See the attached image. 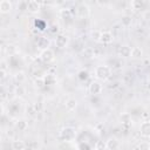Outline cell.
Segmentation results:
<instances>
[{
  "mask_svg": "<svg viewBox=\"0 0 150 150\" xmlns=\"http://www.w3.org/2000/svg\"><path fill=\"white\" fill-rule=\"evenodd\" d=\"M111 75V69L107 64H100L94 70V76L100 81H105Z\"/></svg>",
  "mask_w": 150,
  "mask_h": 150,
  "instance_id": "obj_1",
  "label": "cell"
},
{
  "mask_svg": "<svg viewBox=\"0 0 150 150\" xmlns=\"http://www.w3.org/2000/svg\"><path fill=\"white\" fill-rule=\"evenodd\" d=\"M75 136H76V131L73 127H64L61 129L60 131V137L66 141V142H71L75 139Z\"/></svg>",
  "mask_w": 150,
  "mask_h": 150,
  "instance_id": "obj_2",
  "label": "cell"
},
{
  "mask_svg": "<svg viewBox=\"0 0 150 150\" xmlns=\"http://www.w3.org/2000/svg\"><path fill=\"white\" fill-rule=\"evenodd\" d=\"M54 56H55L54 55V52L50 48H47V49H45V50H42L40 53V59L45 63H50L54 60Z\"/></svg>",
  "mask_w": 150,
  "mask_h": 150,
  "instance_id": "obj_3",
  "label": "cell"
},
{
  "mask_svg": "<svg viewBox=\"0 0 150 150\" xmlns=\"http://www.w3.org/2000/svg\"><path fill=\"white\" fill-rule=\"evenodd\" d=\"M102 84L98 82V81H93V82H90V84H89V87H88V91H89V94H91V95H98V94H101L102 93Z\"/></svg>",
  "mask_w": 150,
  "mask_h": 150,
  "instance_id": "obj_4",
  "label": "cell"
},
{
  "mask_svg": "<svg viewBox=\"0 0 150 150\" xmlns=\"http://www.w3.org/2000/svg\"><path fill=\"white\" fill-rule=\"evenodd\" d=\"M76 15L79 18H87L89 15V7L86 4H79L76 6Z\"/></svg>",
  "mask_w": 150,
  "mask_h": 150,
  "instance_id": "obj_5",
  "label": "cell"
},
{
  "mask_svg": "<svg viewBox=\"0 0 150 150\" xmlns=\"http://www.w3.org/2000/svg\"><path fill=\"white\" fill-rule=\"evenodd\" d=\"M67 45H68V38L66 35H62V34L56 35V38H55V46L57 48L63 49V48L67 47Z\"/></svg>",
  "mask_w": 150,
  "mask_h": 150,
  "instance_id": "obj_6",
  "label": "cell"
},
{
  "mask_svg": "<svg viewBox=\"0 0 150 150\" xmlns=\"http://www.w3.org/2000/svg\"><path fill=\"white\" fill-rule=\"evenodd\" d=\"M139 134L141 136L148 138L150 137V121H144L139 125Z\"/></svg>",
  "mask_w": 150,
  "mask_h": 150,
  "instance_id": "obj_7",
  "label": "cell"
},
{
  "mask_svg": "<svg viewBox=\"0 0 150 150\" xmlns=\"http://www.w3.org/2000/svg\"><path fill=\"white\" fill-rule=\"evenodd\" d=\"M112 41H114V35L111 34V32H108V30L102 32L101 38H100V43H102V45H109Z\"/></svg>",
  "mask_w": 150,
  "mask_h": 150,
  "instance_id": "obj_8",
  "label": "cell"
},
{
  "mask_svg": "<svg viewBox=\"0 0 150 150\" xmlns=\"http://www.w3.org/2000/svg\"><path fill=\"white\" fill-rule=\"evenodd\" d=\"M41 8V2L35 1V0H29L27 1V11L29 13H38Z\"/></svg>",
  "mask_w": 150,
  "mask_h": 150,
  "instance_id": "obj_9",
  "label": "cell"
},
{
  "mask_svg": "<svg viewBox=\"0 0 150 150\" xmlns=\"http://www.w3.org/2000/svg\"><path fill=\"white\" fill-rule=\"evenodd\" d=\"M12 9V2L9 0H1L0 1V13L1 14H7Z\"/></svg>",
  "mask_w": 150,
  "mask_h": 150,
  "instance_id": "obj_10",
  "label": "cell"
},
{
  "mask_svg": "<svg viewBox=\"0 0 150 150\" xmlns=\"http://www.w3.org/2000/svg\"><path fill=\"white\" fill-rule=\"evenodd\" d=\"M36 45H38L39 48H41L42 50H45V49H47V48L49 47L50 41H49V39H47L46 36H40V38H38V40H36Z\"/></svg>",
  "mask_w": 150,
  "mask_h": 150,
  "instance_id": "obj_11",
  "label": "cell"
},
{
  "mask_svg": "<svg viewBox=\"0 0 150 150\" xmlns=\"http://www.w3.org/2000/svg\"><path fill=\"white\" fill-rule=\"evenodd\" d=\"M105 143H107V149H109V150H117L120 146V142L115 137L109 138L108 141H105Z\"/></svg>",
  "mask_w": 150,
  "mask_h": 150,
  "instance_id": "obj_12",
  "label": "cell"
},
{
  "mask_svg": "<svg viewBox=\"0 0 150 150\" xmlns=\"http://www.w3.org/2000/svg\"><path fill=\"white\" fill-rule=\"evenodd\" d=\"M142 55H143V50H142L139 47L135 46V47H132V48H131L130 57H132V59H141V57H142Z\"/></svg>",
  "mask_w": 150,
  "mask_h": 150,
  "instance_id": "obj_13",
  "label": "cell"
},
{
  "mask_svg": "<svg viewBox=\"0 0 150 150\" xmlns=\"http://www.w3.org/2000/svg\"><path fill=\"white\" fill-rule=\"evenodd\" d=\"M130 52L131 48L129 46H121L118 49V55L122 57H130Z\"/></svg>",
  "mask_w": 150,
  "mask_h": 150,
  "instance_id": "obj_14",
  "label": "cell"
},
{
  "mask_svg": "<svg viewBox=\"0 0 150 150\" xmlns=\"http://www.w3.org/2000/svg\"><path fill=\"white\" fill-rule=\"evenodd\" d=\"M12 148H13V150H23L26 148V144L21 139H14L12 142Z\"/></svg>",
  "mask_w": 150,
  "mask_h": 150,
  "instance_id": "obj_15",
  "label": "cell"
},
{
  "mask_svg": "<svg viewBox=\"0 0 150 150\" xmlns=\"http://www.w3.org/2000/svg\"><path fill=\"white\" fill-rule=\"evenodd\" d=\"M130 6L134 11H141V9H145L144 8V2L139 1V0H132L130 2Z\"/></svg>",
  "mask_w": 150,
  "mask_h": 150,
  "instance_id": "obj_16",
  "label": "cell"
},
{
  "mask_svg": "<svg viewBox=\"0 0 150 150\" xmlns=\"http://www.w3.org/2000/svg\"><path fill=\"white\" fill-rule=\"evenodd\" d=\"M82 55L86 59H91V57L95 56V52H94V49L91 47H84L82 49Z\"/></svg>",
  "mask_w": 150,
  "mask_h": 150,
  "instance_id": "obj_17",
  "label": "cell"
},
{
  "mask_svg": "<svg viewBox=\"0 0 150 150\" xmlns=\"http://www.w3.org/2000/svg\"><path fill=\"white\" fill-rule=\"evenodd\" d=\"M76 107H77V101H76L75 98H68V100L66 101V108H67L68 110L73 111V110L76 109Z\"/></svg>",
  "mask_w": 150,
  "mask_h": 150,
  "instance_id": "obj_18",
  "label": "cell"
},
{
  "mask_svg": "<svg viewBox=\"0 0 150 150\" xmlns=\"http://www.w3.org/2000/svg\"><path fill=\"white\" fill-rule=\"evenodd\" d=\"M15 128L19 130V131H25L27 128H28V123L25 121V120H18L15 122Z\"/></svg>",
  "mask_w": 150,
  "mask_h": 150,
  "instance_id": "obj_19",
  "label": "cell"
},
{
  "mask_svg": "<svg viewBox=\"0 0 150 150\" xmlns=\"http://www.w3.org/2000/svg\"><path fill=\"white\" fill-rule=\"evenodd\" d=\"M131 23H132V18H131L130 15H124V16H122V19H121V25H122L123 27H129V26H131Z\"/></svg>",
  "mask_w": 150,
  "mask_h": 150,
  "instance_id": "obj_20",
  "label": "cell"
},
{
  "mask_svg": "<svg viewBox=\"0 0 150 150\" xmlns=\"http://www.w3.org/2000/svg\"><path fill=\"white\" fill-rule=\"evenodd\" d=\"M14 94H15L18 97H22V96L26 94L25 87H22L21 84H18V86L15 87V89H14Z\"/></svg>",
  "mask_w": 150,
  "mask_h": 150,
  "instance_id": "obj_21",
  "label": "cell"
},
{
  "mask_svg": "<svg viewBox=\"0 0 150 150\" xmlns=\"http://www.w3.org/2000/svg\"><path fill=\"white\" fill-rule=\"evenodd\" d=\"M101 34H102V30H98V29H94V30H91V33H90V36H91V39H93L94 41H96V42H100V38H101Z\"/></svg>",
  "mask_w": 150,
  "mask_h": 150,
  "instance_id": "obj_22",
  "label": "cell"
},
{
  "mask_svg": "<svg viewBox=\"0 0 150 150\" xmlns=\"http://www.w3.org/2000/svg\"><path fill=\"white\" fill-rule=\"evenodd\" d=\"M138 150H150V142L148 141H142L138 144Z\"/></svg>",
  "mask_w": 150,
  "mask_h": 150,
  "instance_id": "obj_23",
  "label": "cell"
},
{
  "mask_svg": "<svg viewBox=\"0 0 150 150\" xmlns=\"http://www.w3.org/2000/svg\"><path fill=\"white\" fill-rule=\"evenodd\" d=\"M34 84H35V87H38V88H42V87L46 84V81H45L43 77H38V79L34 80Z\"/></svg>",
  "mask_w": 150,
  "mask_h": 150,
  "instance_id": "obj_24",
  "label": "cell"
},
{
  "mask_svg": "<svg viewBox=\"0 0 150 150\" xmlns=\"http://www.w3.org/2000/svg\"><path fill=\"white\" fill-rule=\"evenodd\" d=\"M95 149L96 150H104V149H107V143L103 141H97L95 144Z\"/></svg>",
  "mask_w": 150,
  "mask_h": 150,
  "instance_id": "obj_25",
  "label": "cell"
},
{
  "mask_svg": "<svg viewBox=\"0 0 150 150\" xmlns=\"http://www.w3.org/2000/svg\"><path fill=\"white\" fill-rule=\"evenodd\" d=\"M14 80L15 81H18L19 82V84L25 80V74L22 73V71H19V73H16L15 75H14Z\"/></svg>",
  "mask_w": 150,
  "mask_h": 150,
  "instance_id": "obj_26",
  "label": "cell"
},
{
  "mask_svg": "<svg viewBox=\"0 0 150 150\" xmlns=\"http://www.w3.org/2000/svg\"><path fill=\"white\" fill-rule=\"evenodd\" d=\"M120 120H121L122 123H129L130 122V115L128 112H124L120 116Z\"/></svg>",
  "mask_w": 150,
  "mask_h": 150,
  "instance_id": "obj_27",
  "label": "cell"
},
{
  "mask_svg": "<svg viewBox=\"0 0 150 150\" xmlns=\"http://www.w3.org/2000/svg\"><path fill=\"white\" fill-rule=\"evenodd\" d=\"M7 52L9 53V55H13L14 53H16V47L13 45H8L7 46Z\"/></svg>",
  "mask_w": 150,
  "mask_h": 150,
  "instance_id": "obj_28",
  "label": "cell"
},
{
  "mask_svg": "<svg viewBox=\"0 0 150 150\" xmlns=\"http://www.w3.org/2000/svg\"><path fill=\"white\" fill-rule=\"evenodd\" d=\"M88 76H89V75H88V71H87V70H81V71L79 73V77H80L81 80H83V79L87 80Z\"/></svg>",
  "mask_w": 150,
  "mask_h": 150,
  "instance_id": "obj_29",
  "label": "cell"
},
{
  "mask_svg": "<svg viewBox=\"0 0 150 150\" xmlns=\"http://www.w3.org/2000/svg\"><path fill=\"white\" fill-rule=\"evenodd\" d=\"M142 16H143V19H145V20H150V9H145V11L143 12Z\"/></svg>",
  "mask_w": 150,
  "mask_h": 150,
  "instance_id": "obj_30",
  "label": "cell"
},
{
  "mask_svg": "<svg viewBox=\"0 0 150 150\" xmlns=\"http://www.w3.org/2000/svg\"><path fill=\"white\" fill-rule=\"evenodd\" d=\"M52 28H53V29H50V32H52V33H54V32H55V28H56V29H59L56 25H53V26H52Z\"/></svg>",
  "mask_w": 150,
  "mask_h": 150,
  "instance_id": "obj_31",
  "label": "cell"
},
{
  "mask_svg": "<svg viewBox=\"0 0 150 150\" xmlns=\"http://www.w3.org/2000/svg\"><path fill=\"white\" fill-rule=\"evenodd\" d=\"M23 150H35V149H34V148H32V146H27V145H26V148H25Z\"/></svg>",
  "mask_w": 150,
  "mask_h": 150,
  "instance_id": "obj_32",
  "label": "cell"
},
{
  "mask_svg": "<svg viewBox=\"0 0 150 150\" xmlns=\"http://www.w3.org/2000/svg\"><path fill=\"white\" fill-rule=\"evenodd\" d=\"M149 102H150V97H149Z\"/></svg>",
  "mask_w": 150,
  "mask_h": 150,
  "instance_id": "obj_33",
  "label": "cell"
}]
</instances>
